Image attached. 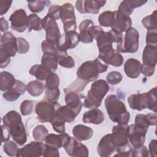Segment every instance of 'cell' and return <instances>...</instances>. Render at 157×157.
<instances>
[{"mask_svg": "<svg viewBox=\"0 0 157 157\" xmlns=\"http://www.w3.org/2000/svg\"><path fill=\"white\" fill-rule=\"evenodd\" d=\"M109 90V85L104 80L99 79L94 81L88 91L83 105L85 108H98L102 103V101Z\"/></svg>", "mask_w": 157, "mask_h": 157, "instance_id": "277c9868", "label": "cell"}, {"mask_svg": "<svg viewBox=\"0 0 157 157\" xmlns=\"http://www.w3.org/2000/svg\"><path fill=\"white\" fill-rule=\"evenodd\" d=\"M104 120V116L101 110L98 108L91 109L83 115L82 121L85 123L99 124Z\"/></svg>", "mask_w": 157, "mask_h": 157, "instance_id": "d4e9b609", "label": "cell"}, {"mask_svg": "<svg viewBox=\"0 0 157 157\" xmlns=\"http://www.w3.org/2000/svg\"><path fill=\"white\" fill-rule=\"evenodd\" d=\"M60 19L63 23V29L66 33L75 31L77 29L76 18L74 7L69 2L63 4L60 7Z\"/></svg>", "mask_w": 157, "mask_h": 157, "instance_id": "9c48e42d", "label": "cell"}, {"mask_svg": "<svg viewBox=\"0 0 157 157\" xmlns=\"http://www.w3.org/2000/svg\"><path fill=\"white\" fill-rule=\"evenodd\" d=\"M55 117L59 118L65 123H71L74 121L76 117V115L67 105H60L56 110Z\"/></svg>", "mask_w": 157, "mask_h": 157, "instance_id": "f546056e", "label": "cell"}, {"mask_svg": "<svg viewBox=\"0 0 157 157\" xmlns=\"http://www.w3.org/2000/svg\"><path fill=\"white\" fill-rule=\"evenodd\" d=\"M157 60V47L147 45L142 53L143 66L155 68Z\"/></svg>", "mask_w": 157, "mask_h": 157, "instance_id": "7402d4cb", "label": "cell"}, {"mask_svg": "<svg viewBox=\"0 0 157 157\" xmlns=\"http://www.w3.org/2000/svg\"><path fill=\"white\" fill-rule=\"evenodd\" d=\"M45 144L39 141H32L19 149L17 157H39L42 156Z\"/></svg>", "mask_w": 157, "mask_h": 157, "instance_id": "9a60e30c", "label": "cell"}, {"mask_svg": "<svg viewBox=\"0 0 157 157\" xmlns=\"http://www.w3.org/2000/svg\"><path fill=\"white\" fill-rule=\"evenodd\" d=\"M17 52L20 54L27 53L29 50L28 42L23 37H17Z\"/></svg>", "mask_w": 157, "mask_h": 157, "instance_id": "c3c4849f", "label": "cell"}, {"mask_svg": "<svg viewBox=\"0 0 157 157\" xmlns=\"http://www.w3.org/2000/svg\"><path fill=\"white\" fill-rule=\"evenodd\" d=\"M96 40L97 41V45L99 49L103 47L112 45V44L114 43V39L111 30L109 32H102L96 38Z\"/></svg>", "mask_w": 157, "mask_h": 157, "instance_id": "d6a6232c", "label": "cell"}, {"mask_svg": "<svg viewBox=\"0 0 157 157\" xmlns=\"http://www.w3.org/2000/svg\"><path fill=\"white\" fill-rule=\"evenodd\" d=\"M147 131V128L137 125L135 123L128 126V139L133 148H137L144 145Z\"/></svg>", "mask_w": 157, "mask_h": 157, "instance_id": "8fae6325", "label": "cell"}, {"mask_svg": "<svg viewBox=\"0 0 157 157\" xmlns=\"http://www.w3.org/2000/svg\"><path fill=\"white\" fill-rule=\"evenodd\" d=\"M80 42L78 33L75 31H71L61 34L56 42V47L59 52H66L68 49L75 47Z\"/></svg>", "mask_w": 157, "mask_h": 157, "instance_id": "7c38bea8", "label": "cell"}, {"mask_svg": "<svg viewBox=\"0 0 157 157\" xmlns=\"http://www.w3.org/2000/svg\"><path fill=\"white\" fill-rule=\"evenodd\" d=\"M142 23L144 26L148 30L156 29L157 27V16L156 10H155L151 15L145 17L142 20Z\"/></svg>", "mask_w": 157, "mask_h": 157, "instance_id": "d590c367", "label": "cell"}, {"mask_svg": "<svg viewBox=\"0 0 157 157\" xmlns=\"http://www.w3.org/2000/svg\"><path fill=\"white\" fill-rule=\"evenodd\" d=\"M2 47L11 57L15 56L17 48V38H16L11 32H6L1 36Z\"/></svg>", "mask_w": 157, "mask_h": 157, "instance_id": "ffe728a7", "label": "cell"}, {"mask_svg": "<svg viewBox=\"0 0 157 157\" xmlns=\"http://www.w3.org/2000/svg\"><path fill=\"white\" fill-rule=\"evenodd\" d=\"M20 108V112L23 115H28L32 112L33 102L31 100H25L21 102Z\"/></svg>", "mask_w": 157, "mask_h": 157, "instance_id": "681fc988", "label": "cell"}, {"mask_svg": "<svg viewBox=\"0 0 157 157\" xmlns=\"http://www.w3.org/2000/svg\"><path fill=\"white\" fill-rule=\"evenodd\" d=\"M66 94V105L70 108L75 113L76 116H77L79 114L82 107V102L80 98L79 97L78 93L74 91H70Z\"/></svg>", "mask_w": 157, "mask_h": 157, "instance_id": "cb8c5ba5", "label": "cell"}, {"mask_svg": "<svg viewBox=\"0 0 157 157\" xmlns=\"http://www.w3.org/2000/svg\"><path fill=\"white\" fill-rule=\"evenodd\" d=\"M42 50L45 55H50L57 56L58 54V50L55 43L50 42L48 40H44L41 44Z\"/></svg>", "mask_w": 157, "mask_h": 157, "instance_id": "74e56055", "label": "cell"}, {"mask_svg": "<svg viewBox=\"0 0 157 157\" xmlns=\"http://www.w3.org/2000/svg\"><path fill=\"white\" fill-rule=\"evenodd\" d=\"M0 26H1V31L2 33H6L9 29V23L8 21L3 17L0 18Z\"/></svg>", "mask_w": 157, "mask_h": 157, "instance_id": "03108f58", "label": "cell"}, {"mask_svg": "<svg viewBox=\"0 0 157 157\" xmlns=\"http://www.w3.org/2000/svg\"><path fill=\"white\" fill-rule=\"evenodd\" d=\"M48 134L47 129L42 124L36 126L33 131V136L36 141H44L45 138Z\"/></svg>", "mask_w": 157, "mask_h": 157, "instance_id": "ab89813d", "label": "cell"}, {"mask_svg": "<svg viewBox=\"0 0 157 157\" xmlns=\"http://www.w3.org/2000/svg\"><path fill=\"white\" fill-rule=\"evenodd\" d=\"M12 3V1L1 0L0 1V14L1 16L4 15L9 9Z\"/></svg>", "mask_w": 157, "mask_h": 157, "instance_id": "94428289", "label": "cell"}, {"mask_svg": "<svg viewBox=\"0 0 157 157\" xmlns=\"http://www.w3.org/2000/svg\"><path fill=\"white\" fill-rule=\"evenodd\" d=\"M42 156L44 157H59V153L57 148L45 144Z\"/></svg>", "mask_w": 157, "mask_h": 157, "instance_id": "7dc6e473", "label": "cell"}, {"mask_svg": "<svg viewBox=\"0 0 157 157\" xmlns=\"http://www.w3.org/2000/svg\"><path fill=\"white\" fill-rule=\"evenodd\" d=\"M60 96L59 88L54 90H45V98L49 102H57Z\"/></svg>", "mask_w": 157, "mask_h": 157, "instance_id": "f907efd6", "label": "cell"}, {"mask_svg": "<svg viewBox=\"0 0 157 157\" xmlns=\"http://www.w3.org/2000/svg\"><path fill=\"white\" fill-rule=\"evenodd\" d=\"M113 12L107 10L101 13L98 17L99 25L104 27H110L113 20Z\"/></svg>", "mask_w": 157, "mask_h": 157, "instance_id": "8d00e7d4", "label": "cell"}, {"mask_svg": "<svg viewBox=\"0 0 157 157\" xmlns=\"http://www.w3.org/2000/svg\"><path fill=\"white\" fill-rule=\"evenodd\" d=\"M98 58L106 64H110L115 67L121 66L124 61L123 56L117 50H115L112 45H108L99 48Z\"/></svg>", "mask_w": 157, "mask_h": 157, "instance_id": "30bf717a", "label": "cell"}, {"mask_svg": "<svg viewBox=\"0 0 157 157\" xmlns=\"http://www.w3.org/2000/svg\"><path fill=\"white\" fill-rule=\"evenodd\" d=\"M60 7L61 6L58 5L51 6L48 9L47 15L54 19L55 20L60 19Z\"/></svg>", "mask_w": 157, "mask_h": 157, "instance_id": "11a10c76", "label": "cell"}, {"mask_svg": "<svg viewBox=\"0 0 157 157\" xmlns=\"http://www.w3.org/2000/svg\"><path fill=\"white\" fill-rule=\"evenodd\" d=\"M149 155L148 150L147 147L144 145L137 148H132L131 156L132 157H147Z\"/></svg>", "mask_w": 157, "mask_h": 157, "instance_id": "bcb514c9", "label": "cell"}, {"mask_svg": "<svg viewBox=\"0 0 157 157\" xmlns=\"http://www.w3.org/2000/svg\"><path fill=\"white\" fill-rule=\"evenodd\" d=\"M9 90H12L15 91L17 93L21 94H23L27 90H26V86L21 81L16 80V82L13 86Z\"/></svg>", "mask_w": 157, "mask_h": 157, "instance_id": "6f0895ef", "label": "cell"}, {"mask_svg": "<svg viewBox=\"0 0 157 157\" xmlns=\"http://www.w3.org/2000/svg\"><path fill=\"white\" fill-rule=\"evenodd\" d=\"M58 63L59 65L66 68H72L75 66L73 58L67 54L58 57Z\"/></svg>", "mask_w": 157, "mask_h": 157, "instance_id": "ee69618b", "label": "cell"}, {"mask_svg": "<svg viewBox=\"0 0 157 157\" xmlns=\"http://www.w3.org/2000/svg\"><path fill=\"white\" fill-rule=\"evenodd\" d=\"M46 2H47V1L39 0L28 1V7L32 12L39 13L44 9Z\"/></svg>", "mask_w": 157, "mask_h": 157, "instance_id": "7bdbcfd3", "label": "cell"}, {"mask_svg": "<svg viewBox=\"0 0 157 157\" xmlns=\"http://www.w3.org/2000/svg\"><path fill=\"white\" fill-rule=\"evenodd\" d=\"M59 85L58 75L55 72H50L45 79V90L57 89Z\"/></svg>", "mask_w": 157, "mask_h": 157, "instance_id": "f35d334b", "label": "cell"}, {"mask_svg": "<svg viewBox=\"0 0 157 157\" xmlns=\"http://www.w3.org/2000/svg\"><path fill=\"white\" fill-rule=\"evenodd\" d=\"M129 5L134 9L135 8L139 7L144 4H145L147 1H144V0H131V1H127Z\"/></svg>", "mask_w": 157, "mask_h": 157, "instance_id": "e7e4bbea", "label": "cell"}, {"mask_svg": "<svg viewBox=\"0 0 157 157\" xmlns=\"http://www.w3.org/2000/svg\"><path fill=\"white\" fill-rule=\"evenodd\" d=\"M139 32L131 27L126 31L122 40L117 44V50L121 53H135L139 48Z\"/></svg>", "mask_w": 157, "mask_h": 157, "instance_id": "52a82bcc", "label": "cell"}, {"mask_svg": "<svg viewBox=\"0 0 157 157\" xmlns=\"http://www.w3.org/2000/svg\"><path fill=\"white\" fill-rule=\"evenodd\" d=\"M64 149L67 154L71 156L87 157L89 155V151L87 147L85 145L78 142V140L75 137H71V139L64 147Z\"/></svg>", "mask_w": 157, "mask_h": 157, "instance_id": "ac0fdd59", "label": "cell"}, {"mask_svg": "<svg viewBox=\"0 0 157 157\" xmlns=\"http://www.w3.org/2000/svg\"><path fill=\"white\" fill-rule=\"evenodd\" d=\"M123 76L120 72L112 71L106 76L107 82L111 85H117L122 80Z\"/></svg>", "mask_w": 157, "mask_h": 157, "instance_id": "f6af8a7d", "label": "cell"}, {"mask_svg": "<svg viewBox=\"0 0 157 157\" xmlns=\"http://www.w3.org/2000/svg\"><path fill=\"white\" fill-rule=\"evenodd\" d=\"M156 123V113H149L147 115L137 114L135 117V124L148 129L150 126H155Z\"/></svg>", "mask_w": 157, "mask_h": 157, "instance_id": "83f0119b", "label": "cell"}, {"mask_svg": "<svg viewBox=\"0 0 157 157\" xmlns=\"http://www.w3.org/2000/svg\"><path fill=\"white\" fill-rule=\"evenodd\" d=\"M72 134L77 140L82 141L91 139L93 134V131L90 127L83 124H78L73 128Z\"/></svg>", "mask_w": 157, "mask_h": 157, "instance_id": "484cf974", "label": "cell"}, {"mask_svg": "<svg viewBox=\"0 0 157 157\" xmlns=\"http://www.w3.org/2000/svg\"><path fill=\"white\" fill-rule=\"evenodd\" d=\"M142 64L135 59L129 58L127 59L124 64V71L126 75L131 78H136L141 73Z\"/></svg>", "mask_w": 157, "mask_h": 157, "instance_id": "603a6c76", "label": "cell"}, {"mask_svg": "<svg viewBox=\"0 0 157 157\" xmlns=\"http://www.w3.org/2000/svg\"><path fill=\"white\" fill-rule=\"evenodd\" d=\"M28 27L29 31L31 30L40 31L42 29V19L35 13H31L28 16Z\"/></svg>", "mask_w": 157, "mask_h": 157, "instance_id": "e575fe53", "label": "cell"}, {"mask_svg": "<svg viewBox=\"0 0 157 157\" xmlns=\"http://www.w3.org/2000/svg\"><path fill=\"white\" fill-rule=\"evenodd\" d=\"M128 125L120 124L113 126L112 128V137L116 147L117 153L114 156H131L132 147L129 144L128 136Z\"/></svg>", "mask_w": 157, "mask_h": 157, "instance_id": "5b68a950", "label": "cell"}, {"mask_svg": "<svg viewBox=\"0 0 157 157\" xmlns=\"http://www.w3.org/2000/svg\"><path fill=\"white\" fill-rule=\"evenodd\" d=\"M128 102L129 107L133 110L140 111L148 109L156 112V87L147 93L131 94L128 98Z\"/></svg>", "mask_w": 157, "mask_h": 157, "instance_id": "3957f363", "label": "cell"}, {"mask_svg": "<svg viewBox=\"0 0 157 157\" xmlns=\"http://www.w3.org/2000/svg\"><path fill=\"white\" fill-rule=\"evenodd\" d=\"M108 69V66L102 64L97 58L94 60L86 61L83 63L77 69V76L78 78L90 82L96 80L100 73L105 72Z\"/></svg>", "mask_w": 157, "mask_h": 157, "instance_id": "8992f818", "label": "cell"}, {"mask_svg": "<svg viewBox=\"0 0 157 157\" xmlns=\"http://www.w3.org/2000/svg\"><path fill=\"white\" fill-rule=\"evenodd\" d=\"M42 26L46 32V40L56 44L61 34L56 20L47 15L42 19Z\"/></svg>", "mask_w": 157, "mask_h": 157, "instance_id": "4fadbf2b", "label": "cell"}, {"mask_svg": "<svg viewBox=\"0 0 157 157\" xmlns=\"http://www.w3.org/2000/svg\"><path fill=\"white\" fill-rule=\"evenodd\" d=\"M1 63H0V67L1 68H4L7 67L10 62V56L5 50L2 47H1Z\"/></svg>", "mask_w": 157, "mask_h": 157, "instance_id": "db71d44e", "label": "cell"}, {"mask_svg": "<svg viewBox=\"0 0 157 157\" xmlns=\"http://www.w3.org/2000/svg\"><path fill=\"white\" fill-rule=\"evenodd\" d=\"M53 129L57 132H65V122L57 117H55L51 122Z\"/></svg>", "mask_w": 157, "mask_h": 157, "instance_id": "816d5d0a", "label": "cell"}, {"mask_svg": "<svg viewBox=\"0 0 157 157\" xmlns=\"http://www.w3.org/2000/svg\"><path fill=\"white\" fill-rule=\"evenodd\" d=\"M17 143L12 140H8L6 141L3 145V150L4 152L9 156H17L19 148L16 144Z\"/></svg>", "mask_w": 157, "mask_h": 157, "instance_id": "60d3db41", "label": "cell"}, {"mask_svg": "<svg viewBox=\"0 0 157 157\" xmlns=\"http://www.w3.org/2000/svg\"><path fill=\"white\" fill-rule=\"evenodd\" d=\"M2 122L9 128L14 142L20 146L24 145L27 140V134L20 114L15 110H10L3 117Z\"/></svg>", "mask_w": 157, "mask_h": 157, "instance_id": "6da1fadb", "label": "cell"}, {"mask_svg": "<svg viewBox=\"0 0 157 157\" xmlns=\"http://www.w3.org/2000/svg\"><path fill=\"white\" fill-rule=\"evenodd\" d=\"M45 89V85L38 80L31 81L26 85V90L28 93L34 97L41 95Z\"/></svg>", "mask_w": 157, "mask_h": 157, "instance_id": "4dcf8cb0", "label": "cell"}, {"mask_svg": "<svg viewBox=\"0 0 157 157\" xmlns=\"http://www.w3.org/2000/svg\"><path fill=\"white\" fill-rule=\"evenodd\" d=\"M28 20L26 11L23 9H17L9 17L10 28L18 33H23L28 28Z\"/></svg>", "mask_w": 157, "mask_h": 157, "instance_id": "5bb4252c", "label": "cell"}, {"mask_svg": "<svg viewBox=\"0 0 157 157\" xmlns=\"http://www.w3.org/2000/svg\"><path fill=\"white\" fill-rule=\"evenodd\" d=\"M16 82L13 75L7 71H2L0 74V90L6 91L10 90Z\"/></svg>", "mask_w": 157, "mask_h": 157, "instance_id": "f1b7e54d", "label": "cell"}, {"mask_svg": "<svg viewBox=\"0 0 157 157\" xmlns=\"http://www.w3.org/2000/svg\"><path fill=\"white\" fill-rule=\"evenodd\" d=\"M88 82L82 80L78 78V80H75L74 82H73L71 85H70L67 88L64 89V92L67 93V92L70 91H74L75 92H80L82 90H83L88 84Z\"/></svg>", "mask_w": 157, "mask_h": 157, "instance_id": "b9f144b4", "label": "cell"}, {"mask_svg": "<svg viewBox=\"0 0 157 157\" xmlns=\"http://www.w3.org/2000/svg\"><path fill=\"white\" fill-rule=\"evenodd\" d=\"M156 149H157V140L153 139L149 144V154L151 156L156 157Z\"/></svg>", "mask_w": 157, "mask_h": 157, "instance_id": "be15d7a7", "label": "cell"}, {"mask_svg": "<svg viewBox=\"0 0 157 157\" xmlns=\"http://www.w3.org/2000/svg\"><path fill=\"white\" fill-rule=\"evenodd\" d=\"M1 131H2V139H1V144H2L9 140L10 137H11V135H10V131L9 128L5 124L1 125Z\"/></svg>", "mask_w": 157, "mask_h": 157, "instance_id": "6125c7cd", "label": "cell"}, {"mask_svg": "<svg viewBox=\"0 0 157 157\" xmlns=\"http://www.w3.org/2000/svg\"><path fill=\"white\" fill-rule=\"evenodd\" d=\"M147 45H151L157 47V32L156 29L148 30L146 36Z\"/></svg>", "mask_w": 157, "mask_h": 157, "instance_id": "f5cc1de1", "label": "cell"}, {"mask_svg": "<svg viewBox=\"0 0 157 157\" xmlns=\"http://www.w3.org/2000/svg\"><path fill=\"white\" fill-rule=\"evenodd\" d=\"M41 64L49 72H54L58 67V58L55 55L44 54L41 59Z\"/></svg>", "mask_w": 157, "mask_h": 157, "instance_id": "1f68e13d", "label": "cell"}, {"mask_svg": "<svg viewBox=\"0 0 157 157\" xmlns=\"http://www.w3.org/2000/svg\"><path fill=\"white\" fill-rule=\"evenodd\" d=\"M104 30L99 26L93 25L88 29V33L93 39H96V38Z\"/></svg>", "mask_w": 157, "mask_h": 157, "instance_id": "91938a15", "label": "cell"}, {"mask_svg": "<svg viewBox=\"0 0 157 157\" xmlns=\"http://www.w3.org/2000/svg\"><path fill=\"white\" fill-rule=\"evenodd\" d=\"M113 12L114 17L110 26L112 30L117 33H123L131 28L132 21L129 16H127L118 10L114 11Z\"/></svg>", "mask_w": 157, "mask_h": 157, "instance_id": "e0dca14e", "label": "cell"}, {"mask_svg": "<svg viewBox=\"0 0 157 157\" xmlns=\"http://www.w3.org/2000/svg\"><path fill=\"white\" fill-rule=\"evenodd\" d=\"M118 10L127 16H129L133 12L134 9L129 5L127 1H123L120 4Z\"/></svg>", "mask_w": 157, "mask_h": 157, "instance_id": "9f6ffc18", "label": "cell"}, {"mask_svg": "<svg viewBox=\"0 0 157 157\" xmlns=\"http://www.w3.org/2000/svg\"><path fill=\"white\" fill-rule=\"evenodd\" d=\"M115 150L116 147L112 140V134H108L103 136L97 147L98 155L101 157H108L110 156Z\"/></svg>", "mask_w": 157, "mask_h": 157, "instance_id": "d6986e66", "label": "cell"}, {"mask_svg": "<svg viewBox=\"0 0 157 157\" xmlns=\"http://www.w3.org/2000/svg\"><path fill=\"white\" fill-rule=\"evenodd\" d=\"M2 96L6 101L12 102L16 101L20 97V94L15 93L12 90H7L3 93Z\"/></svg>", "mask_w": 157, "mask_h": 157, "instance_id": "680465c9", "label": "cell"}, {"mask_svg": "<svg viewBox=\"0 0 157 157\" xmlns=\"http://www.w3.org/2000/svg\"><path fill=\"white\" fill-rule=\"evenodd\" d=\"M29 72L39 80H45L48 75L50 73L42 64L33 65L30 68Z\"/></svg>", "mask_w": 157, "mask_h": 157, "instance_id": "836d02e7", "label": "cell"}, {"mask_svg": "<svg viewBox=\"0 0 157 157\" xmlns=\"http://www.w3.org/2000/svg\"><path fill=\"white\" fill-rule=\"evenodd\" d=\"M106 3L105 1L101 0H83L77 1L75 7L80 13H98L101 7Z\"/></svg>", "mask_w": 157, "mask_h": 157, "instance_id": "2e32d148", "label": "cell"}, {"mask_svg": "<svg viewBox=\"0 0 157 157\" xmlns=\"http://www.w3.org/2000/svg\"><path fill=\"white\" fill-rule=\"evenodd\" d=\"M70 139L71 136L65 132L60 133L59 134H48L45 138L44 142L45 144L59 149L61 147L64 148L69 143Z\"/></svg>", "mask_w": 157, "mask_h": 157, "instance_id": "44dd1931", "label": "cell"}, {"mask_svg": "<svg viewBox=\"0 0 157 157\" xmlns=\"http://www.w3.org/2000/svg\"><path fill=\"white\" fill-rule=\"evenodd\" d=\"M93 25H94L93 21L89 19L85 20L80 23L79 25L80 33L78 34L80 42L85 44H88L91 43L93 41V39L88 33L89 28Z\"/></svg>", "mask_w": 157, "mask_h": 157, "instance_id": "4316f807", "label": "cell"}, {"mask_svg": "<svg viewBox=\"0 0 157 157\" xmlns=\"http://www.w3.org/2000/svg\"><path fill=\"white\" fill-rule=\"evenodd\" d=\"M59 106L57 102L43 101L38 102L35 108L37 118L42 123H51L55 117L56 110Z\"/></svg>", "mask_w": 157, "mask_h": 157, "instance_id": "ba28073f", "label": "cell"}, {"mask_svg": "<svg viewBox=\"0 0 157 157\" xmlns=\"http://www.w3.org/2000/svg\"><path fill=\"white\" fill-rule=\"evenodd\" d=\"M107 113L110 119L120 124H126L130 118V113L126 110L123 102L115 95L109 94L104 101Z\"/></svg>", "mask_w": 157, "mask_h": 157, "instance_id": "7a4b0ae2", "label": "cell"}]
</instances>
